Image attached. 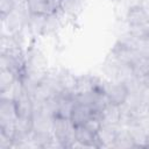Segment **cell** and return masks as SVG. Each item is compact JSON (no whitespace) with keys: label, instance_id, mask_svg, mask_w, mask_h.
Segmentation results:
<instances>
[{"label":"cell","instance_id":"6da1fadb","mask_svg":"<svg viewBox=\"0 0 149 149\" xmlns=\"http://www.w3.org/2000/svg\"><path fill=\"white\" fill-rule=\"evenodd\" d=\"M74 126L69 118L55 116L52 125L54 137L62 143L64 148H71L74 140Z\"/></svg>","mask_w":149,"mask_h":149},{"label":"cell","instance_id":"7a4b0ae2","mask_svg":"<svg viewBox=\"0 0 149 149\" xmlns=\"http://www.w3.org/2000/svg\"><path fill=\"white\" fill-rule=\"evenodd\" d=\"M102 93L106 95L109 104L115 106L123 105L129 95V90L126 83L120 80H106L102 86Z\"/></svg>","mask_w":149,"mask_h":149},{"label":"cell","instance_id":"3957f363","mask_svg":"<svg viewBox=\"0 0 149 149\" xmlns=\"http://www.w3.org/2000/svg\"><path fill=\"white\" fill-rule=\"evenodd\" d=\"M28 12L37 16H50L61 10V0H26Z\"/></svg>","mask_w":149,"mask_h":149},{"label":"cell","instance_id":"277c9868","mask_svg":"<svg viewBox=\"0 0 149 149\" xmlns=\"http://www.w3.org/2000/svg\"><path fill=\"white\" fill-rule=\"evenodd\" d=\"M95 113L93 112V109L87 104L76 100V102H74V105L72 107L71 114H70V120H71V122L73 123L74 127L84 126V125L87 123V121Z\"/></svg>","mask_w":149,"mask_h":149},{"label":"cell","instance_id":"5b68a950","mask_svg":"<svg viewBox=\"0 0 149 149\" xmlns=\"http://www.w3.org/2000/svg\"><path fill=\"white\" fill-rule=\"evenodd\" d=\"M17 119L15 102L9 98H0V127L13 125Z\"/></svg>","mask_w":149,"mask_h":149},{"label":"cell","instance_id":"8992f818","mask_svg":"<svg viewBox=\"0 0 149 149\" xmlns=\"http://www.w3.org/2000/svg\"><path fill=\"white\" fill-rule=\"evenodd\" d=\"M125 21L128 26V28H134V27H140L149 23V16L148 14L143 10V8L137 3L128 8L126 12Z\"/></svg>","mask_w":149,"mask_h":149},{"label":"cell","instance_id":"52a82bcc","mask_svg":"<svg viewBox=\"0 0 149 149\" xmlns=\"http://www.w3.org/2000/svg\"><path fill=\"white\" fill-rule=\"evenodd\" d=\"M74 140L79 142L83 148H100L97 133L92 132L86 126H78L74 128Z\"/></svg>","mask_w":149,"mask_h":149},{"label":"cell","instance_id":"ba28073f","mask_svg":"<svg viewBox=\"0 0 149 149\" xmlns=\"http://www.w3.org/2000/svg\"><path fill=\"white\" fill-rule=\"evenodd\" d=\"M14 102H15V108H16V113L19 118H31L33 116L35 105H34L31 97L26 91L22 92L14 100Z\"/></svg>","mask_w":149,"mask_h":149},{"label":"cell","instance_id":"9c48e42d","mask_svg":"<svg viewBox=\"0 0 149 149\" xmlns=\"http://www.w3.org/2000/svg\"><path fill=\"white\" fill-rule=\"evenodd\" d=\"M119 126H113V125H106L102 123L100 128L97 132V139L99 142V147H113L115 139H116V133H118Z\"/></svg>","mask_w":149,"mask_h":149},{"label":"cell","instance_id":"30bf717a","mask_svg":"<svg viewBox=\"0 0 149 149\" xmlns=\"http://www.w3.org/2000/svg\"><path fill=\"white\" fill-rule=\"evenodd\" d=\"M132 71L135 77L143 79L149 74V55L140 51L130 63Z\"/></svg>","mask_w":149,"mask_h":149},{"label":"cell","instance_id":"8fae6325","mask_svg":"<svg viewBox=\"0 0 149 149\" xmlns=\"http://www.w3.org/2000/svg\"><path fill=\"white\" fill-rule=\"evenodd\" d=\"M26 64L31 68L47 71V59L38 49H30L28 51L26 56Z\"/></svg>","mask_w":149,"mask_h":149},{"label":"cell","instance_id":"7c38bea8","mask_svg":"<svg viewBox=\"0 0 149 149\" xmlns=\"http://www.w3.org/2000/svg\"><path fill=\"white\" fill-rule=\"evenodd\" d=\"M19 79L17 74L8 69H0V94L7 92Z\"/></svg>","mask_w":149,"mask_h":149},{"label":"cell","instance_id":"4fadbf2b","mask_svg":"<svg viewBox=\"0 0 149 149\" xmlns=\"http://www.w3.org/2000/svg\"><path fill=\"white\" fill-rule=\"evenodd\" d=\"M83 5V0H61V9L64 13L74 15L77 14Z\"/></svg>","mask_w":149,"mask_h":149},{"label":"cell","instance_id":"5bb4252c","mask_svg":"<svg viewBox=\"0 0 149 149\" xmlns=\"http://www.w3.org/2000/svg\"><path fill=\"white\" fill-rule=\"evenodd\" d=\"M16 8V3L14 0H0V14L1 17L7 16Z\"/></svg>","mask_w":149,"mask_h":149},{"label":"cell","instance_id":"9a60e30c","mask_svg":"<svg viewBox=\"0 0 149 149\" xmlns=\"http://www.w3.org/2000/svg\"><path fill=\"white\" fill-rule=\"evenodd\" d=\"M140 51L149 55V36L146 37L144 40L140 41Z\"/></svg>","mask_w":149,"mask_h":149},{"label":"cell","instance_id":"2e32d148","mask_svg":"<svg viewBox=\"0 0 149 149\" xmlns=\"http://www.w3.org/2000/svg\"><path fill=\"white\" fill-rule=\"evenodd\" d=\"M142 81H143V84H144L146 86H148V87H149V74H148L146 78H143V79H142Z\"/></svg>","mask_w":149,"mask_h":149},{"label":"cell","instance_id":"e0dca14e","mask_svg":"<svg viewBox=\"0 0 149 149\" xmlns=\"http://www.w3.org/2000/svg\"><path fill=\"white\" fill-rule=\"evenodd\" d=\"M148 113H149V105H148Z\"/></svg>","mask_w":149,"mask_h":149}]
</instances>
